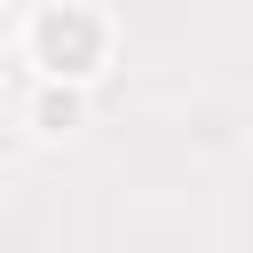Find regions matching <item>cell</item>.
I'll list each match as a JSON object with an SVG mask.
<instances>
[{"mask_svg": "<svg viewBox=\"0 0 253 253\" xmlns=\"http://www.w3.org/2000/svg\"><path fill=\"white\" fill-rule=\"evenodd\" d=\"M24 126H32L40 142H71V134L87 126V87H47V79H32V95H24Z\"/></svg>", "mask_w": 253, "mask_h": 253, "instance_id": "7a4b0ae2", "label": "cell"}, {"mask_svg": "<svg viewBox=\"0 0 253 253\" xmlns=\"http://www.w3.org/2000/svg\"><path fill=\"white\" fill-rule=\"evenodd\" d=\"M16 32H24V16H16V0H0V55L16 47Z\"/></svg>", "mask_w": 253, "mask_h": 253, "instance_id": "3957f363", "label": "cell"}, {"mask_svg": "<svg viewBox=\"0 0 253 253\" xmlns=\"http://www.w3.org/2000/svg\"><path fill=\"white\" fill-rule=\"evenodd\" d=\"M16 47H24L32 79H47V87H95L111 71V55H119V32H111V16L95 0H32Z\"/></svg>", "mask_w": 253, "mask_h": 253, "instance_id": "6da1fadb", "label": "cell"}]
</instances>
